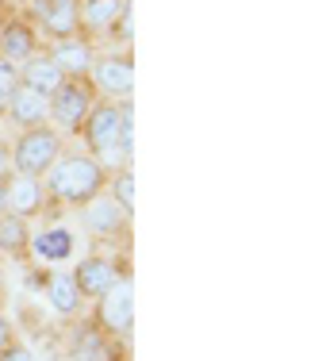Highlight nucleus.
<instances>
[{"label": "nucleus", "instance_id": "nucleus-17", "mask_svg": "<svg viewBox=\"0 0 330 361\" xmlns=\"http://www.w3.org/2000/svg\"><path fill=\"white\" fill-rule=\"evenodd\" d=\"M28 250H31L28 219L4 212V216H0V254H8V257H28Z\"/></svg>", "mask_w": 330, "mask_h": 361}, {"label": "nucleus", "instance_id": "nucleus-2", "mask_svg": "<svg viewBox=\"0 0 330 361\" xmlns=\"http://www.w3.org/2000/svg\"><path fill=\"white\" fill-rule=\"evenodd\" d=\"M62 158V135L54 127H31V131H20V139L12 142V169L20 177H47V169Z\"/></svg>", "mask_w": 330, "mask_h": 361}, {"label": "nucleus", "instance_id": "nucleus-24", "mask_svg": "<svg viewBox=\"0 0 330 361\" xmlns=\"http://www.w3.org/2000/svg\"><path fill=\"white\" fill-rule=\"evenodd\" d=\"M8 212V180H0V216Z\"/></svg>", "mask_w": 330, "mask_h": 361}, {"label": "nucleus", "instance_id": "nucleus-1", "mask_svg": "<svg viewBox=\"0 0 330 361\" xmlns=\"http://www.w3.org/2000/svg\"><path fill=\"white\" fill-rule=\"evenodd\" d=\"M104 185H108V173H104L100 161L89 158V154H62V158L47 169L50 196H54L58 204H73V208H81L92 196H100Z\"/></svg>", "mask_w": 330, "mask_h": 361}, {"label": "nucleus", "instance_id": "nucleus-22", "mask_svg": "<svg viewBox=\"0 0 330 361\" xmlns=\"http://www.w3.org/2000/svg\"><path fill=\"white\" fill-rule=\"evenodd\" d=\"M8 169H12V146H8V142H0V180H8V177H12Z\"/></svg>", "mask_w": 330, "mask_h": 361}, {"label": "nucleus", "instance_id": "nucleus-4", "mask_svg": "<svg viewBox=\"0 0 330 361\" xmlns=\"http://www.w3.org/2000/svg\"><path fill=\"white\" fill-rule=\"evenodd\" d=\"M97 326L108 331L111 338H123L135 326V281L119 277L104 296L97 300Z\"/></svg>", "mask_w": 330, "mask_h": 361}, {"label": "nucleus", "instance_id": "nucleus-13", "mask_svg": "<svg viewBox=\"0 0 330 361\" xmlns=\"http://www.w3.org/2000/svg\"><path fill=\"white\" fill-rule=\"evenodd\" d=\"M35 47H39V39H35V27L28 20H8L0 27V58L23 66L28 58H35Z\"/></svg>", "mask_w": 330, "mask_h": 361}, {"label": "nucleus", "instance_id": "nucleus-12", "mask_svg": "<svg viewBox=\"0 0 330 361\" xmlns=\"http://www.w3.org/2000/svg\"><path fill=\"white\" fill-rule=\"evenodd\" d=\"M66 81V73L58 70V62L50 54H35V58H28V62L20 66V85H28V89H35L39 97H54L58 92V85Z\"/></svg>", "mask_w": 330, "mask_h": 361}, {"label": "nucleus", "instance_id": "nucleus-20", "mask_svg": "<svg viewBox=\"0 0 330 361\" xmlns=\"http://www.w3.org/2000/svg\"><path fill=\"white\" fill-rule=\"evenodd\" d=\"M20 85V66L8 62V58H0V116H4L8 108V97H12V89Z\"/></svg>", "mask_w": 330, "mask_h": 361}, {"label": "nucleus", "instance_id": "nucleus-18", "mask_svg": "<svg viewBox=\"0 0 330 361\" xmlns=\"http://www.w3.org/2000/svg\"><path fill=\"white\" fill-rule=\"evenodd\" d=\"M47 296H50V304H54L58 315H77L81 312V300H85L73 285V273H50Z\"/></svg>", "mask_w": 330, "mask_h": 361}, {"label": "nucleus", "instance_id": "nucleus-16", "mask_svg": "<svg viewBox=\"0 0 330 361\" xmlns=\"http://www.w3.org/2000/svg\"><path fill=\"white\" fill-rule=\"evenodd\" d=\"M28 254H35L47 265L69 262V254H73V235H69L66 227H50V231H42V235H31V250Z\"/></svg>", "mask_w": 330, "mask_h": 361}, {"label": "nucleus", "instance_id": "nucleus-6", "mask_svg": "<svg viewBox=\"0 0 330 361\" xmlns=\"http://www.w3.org/2000/svg\"><path fill=\"white\" fill-rule=\"evenodd\" d=\"M81 0H31L35 23H39L42 35H50L54 42L73 39L81 31V12H77Z\"/></svg>", "mask_w": 330, "mask_h": 361}, {"label": "nucleus", "instance_id": "nucleus-21", "mask_svg": "<svg viewBox=\"0 0 330 361\" xmlns=\"http://www.w3.org/2000/svg\"><path fill=\"white\" fill-rule=\"evenodd\" d=\"M0 361H35V354L28 346H20V342H8V346L0 350Z\"/></svg>", "mask_w": 330, "mask_h": 361}, {"label": "nucleus", "instance_id": "nucleus-9", "mask_svg": "<svg viewBox=\"0 0 330 361\" xmlns=\"http://www.w3.org/2000/svg\"><path fill=\"white\" fill-rule=\"evenodd\" d=\"M81 223L92 235H119V231L127 227V212L119 208L108 192H100V196H92L89 204H81Z\"/></svg>", "mask_w": 330, "mask_h": 361}, {"label": "nucleus", "instance_id": "nucleus-5", "mask_svg": "<svg viewBox=\"0 0 330 361\" xmlns=\"http://www.w3.org/2000/svg\"><path fill=\"white\" fill-rule=\"evenodd\" d=\"M89 81H92V89H97V97L123 104V100L131 97V89H135V62H131L127 54H104V58H92Z\"/></svg>", "mask_w": 330, "mask_h": 361}, {"label": "nucleus", "instance_id": "nucleus-14", "mask_svg": "<svg viewBox=\"0 0 330 361\" xmlns=\"http://www.w3.org/2000/svg\"><path fill=\"white\" fill-rule=\"evenodd\" d=\"M8 212L20 219H31L42 212V185L35 177H20L12 173L8 177Z\"/></svg>", "mask_w": 330, "mask_h": 361}, {"label": "nucleus", "instance_id": "nucleus-3", "mask_svg": "<svg viewBox=\"0 0 330 361\" xmlns=\"http://www.w3.org/2000/svg\"><path fill=\"white\" fill-rule=\"evenodd\" d=\"M92 104H97V89H92L89 77H66L58 85V92L47 100V119H54L62 131L73 135V131H81Z\"/></svg>", "mask_w": 330, "mask_h": 361}, {"label": "nucleus", "instance_id": "nucleus-19", "mask_svg": "<svg viewBox=\"0 0 330 361\" xmlns=\"http://www.w3.org/2000/svg\"><path fill=\"white\" fill-rule=\"evenodd\" d=\"M108 180H111V192L108 196L127 212V216H131V208H135V177H131V169H116Z\"/></svg>", "mask_w": 330, "mask_h": 361}, {"label": "nucleus", "instance_id": "nucleus-8", "mask_svg": "<svg viewBox=\"0 0 330 361\" xmlns=\"http://www.w3.org/2000/svg\"><path fill=\"white\" fill-rule=\"evenodd\" d=\"M69 361H119V346L111 342L108 331H100L97 323H85V326L73 331Z\"/></svg>", "mask_w": 330, "mask_h": 361}, {"label": "nucleus", "instance_id": "nucleus-25", "mask_svg": "<svg viewBox=\"0 0 330 361\" xmlns=\"http://www.w3.org/2000/svg\"><path fill=\"white\" fill-rule=\"evenodd\" d=\"M0 292H4V262H0Z\"/></svg>", "mask_w": 330, "mask_h": 361}, {"label": "nucleus", "instance_id": "nucleus-7", "mask_svg": "<svg viewBox=\"0 0 330 361\" xmlns=\"http://www.w3.org/2000/svg\"><path fill=\"white\" fill-rule=\"evenodd\" d=\"M119 277H127L123 265L111 262V257H97V254L85 257V262L73 269V285H77V292H81V296H89V300H100Z\"/></svg>", "mask_w": 330, "mask_h": 361}, {"label": "nucleus", "instance_id": "nucleus-23", "mask_svg": "<svg viewBox=\"0 0 330 361\" xmlns=\"http://www.w3.org/2000/svg\"><path fill=\"white\" fill-rule=\"evenodd\" d=\"M8 342H12V323H8V315L0 312V350H4Z\"/></svg>", "mask_w": 330, "mask_h": 361}, {"label": "nucleus", "instance_id": "nucleus-10", "mask_svg": "<svg viewBox=\"0 0 330 361\" xmlns=\"http://www.w3.org/2000/svg\"><path fill=\"white\" fill-rule=\"evenodd\" d=\"M4 116L12 119L16 127H23V131L42 127V123H47V97H39V92L28 89V85H16L12 97H8Z\"/></svg>", "mask_w": 330, "mask_h": 361}, {"label": "nucleus", "instance_id": "nucleus-15", "mask_svg": "<svg viewBox=\"0 0 330 361\" xmlns=\"http://www.w3.org/2000/svg\"><path fill=\"white\" fill-rule=\"evenodd\" d=\"M50 58L58 62V70H62L66 77H89V70H92V47L85 39H77V35L54 42Z\"/></svg>", "mask_w": 330, "mask_h": 361}, {"label": "nucleus", "instance_id": "nucleus-11", "mask_svg": "<svg viewBox=\"0 0 330 361\" xmlns=\"http://www.w3.org/2000/svg\"><path fill=\"white\" fill-rule=\"evenodd\" d=\"M77 12H81V27L100 35V31H116V23L131 12V0H81Z\"/></svg>", "mask_w": 330, "mask_h": 361}]
</instances>
